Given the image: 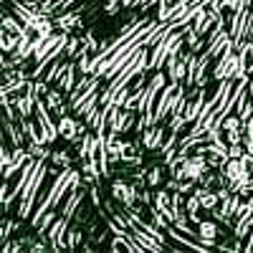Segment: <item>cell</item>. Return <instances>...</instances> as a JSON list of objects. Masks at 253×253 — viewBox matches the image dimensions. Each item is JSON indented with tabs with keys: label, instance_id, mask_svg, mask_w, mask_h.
Instances as JSON below:
<instances>
[{
	"label": "cell",
	"instance_id": "6da1fadb",
	"mask_svg": "<svg viewBox=\"0 0 253 253\" xmlns=\"http://www.w3.org/2000/svg\"><path fill=\"white\" fill-rule=\"evenodd\" d=\"M46 177H48V165H46V160H38L36 172L31 175V180L26 182L23 193H20V198H18V213H15V215H18L20 220H31L33 210H36V203H38L41 185L46 182Z\"/></svg>",
	"mask_w": 253,
	"mask_h": 253
},
{
	"label": "cell",
	"instance_id": "7a4b0ae2",
	"mask_svg": "<svg viewBox=\"0 0 253 253\" xmlns=\"http://www.w3.org/2000/svg\"><path fill=\"white\" fill-rule=\"evenodd\" d=\"M167 236H170L175 243H180V246H185V248H193V251H203V253H208V251H213V246H208L203 238H200V233L195 228H185V225H170L167 228Z\"/></svg>",
	"mask_w": 253,
	"mask_h": 253
},
{
	"label": "cell",
	"instance_id": "3957f363",
	"mask_svg": "<svg viewBox=\"0 0 253 253\" xmlns=\"http://www.w3.org/2000/svg\"><path fill=\"white\" fill-rule=\"evenodd\" d=\"M139 137H142V147H144V150L160 152L162 144H165V139H167V129H165L162 124H155V126H147Z\"/></svg>",
	"mask_w": 253,
	"mask_h": 253
},
{
	"label": "cell",
	"instance_id": "277c9868",
	"mask_svg": "<svg viewBox=\"0 0 253 253\" xmlns=\"http://www.w3.org/2000/svg\"><path fill=\"white\" fill-rule=\"evenodd\" d=\"M69 218L58 215V220L51 225V230L46 233V241L51 246V251H66V246H63V236H66V228H69Z\"/></svg>",
	"mask_w": 253,
	"mask_h": 253
},
{
	"label": "cell",
	"instance_id": "5b68a950",
	"mask_svg": "<svg viewBox=\"0 0 253 253\" xmlns=\"http://www.w3.org/2000/svg\"><path fill=\"white\" fill-rule=\"evenodd\" d=\"M56 122H58V137H61V139H66V142H71V144H76V142L81 139V134H79V119H76V117L66 114V117H61V119H56Z\"/></svg>",
	"mask_w": 253,
	"mask_h": 253
},
{
	"label": "cell",
	"instance_id": "8992f818",
	"mask_svg": "<svg viewBox=\"0 0 253 253\" xmlns=\"http://www.w3.org/2000/svg\"><path fill=\"white\" fill-rule=\"evenodd\" d=\"M56 26L66 33H74V31H81L84 28V20H81V13L76 10H63V13H56Z\"/></svg>",
	"mask_w": 253,
	"mask_h": 253
},
{
	"label": "cell",
	"instance_id": "52a82bcc",
	"mask_svg": "<svg viewBox=\"0 0 253 253\" xmlns=\"http://www.w3.org/2000/svg\"><path fill=\"white\" fill-rule=\"evenodd\" d=\"M101 91V89H99ZM99 91H91L89 96H84V101L79 104V107H76V112H74V117H86L89 112H94L96 107H101V104H99Z\"/></svg>",
	"mask_w": 253,
	"mask_h": 253
},
{
	"label": "cell",
	"instance_id": "ba28073f",
	"mask_svg": "<svg viewBox=\"0 0 253 253\" xmlns=\"http://www.w3.org/2000/svg\"><path fill=\"white\" fill-rule=\"evenodd\" d=\"M155 210H172V190H167V187H157L155 190Z\"/></svg>",
	"mask_w": 253,
	"mask_h": 253
},
{
	"label": "cell",
	"instance_id": "9c48e42d",
	"mask_svg": "<svg viewBox=\"0 0 253 253\" xmlns=\"http://www.w3.org/2000/svg\"><path fill=\"white\" fill-rule=\"evenodd\" d=\"M20 36H23V33L3 31V36H0V48H3V53H15V48H18V43H20Z\"/></svg>",
	"mask_w": 253,
	"mask_h": 253
},
{
	"label": "cell",
	"instance_id": "30bf717a",
	"mask_svg": "<svg viewBox=\"0 0 253 253\" xmlns=\"http://www.w3.org/2000/svg\"><path fill=\"white\" fill-rule=\"evenodd\" d=\"M66 99H69V96L56 86V89H51V91L46 94V99H43V101H46V107H48L51 112H56V109L61 107V104H66Z\"/></svg>",
	"mask_w": 253,
	"mask_h": 253
},
{
	"label": "cell",
	"instance_id": "8fae6325",
	"mask_svg": "<svg viewBox=\"0 0 253 253\" xmlns=\"http://www.w3.org/2000/svg\"><path fill=\"white\" fill-rule=\"evenodd\" d=\"M48 160H51V165H56V167H58V170H66V167H74V165H71V155H69L66 150H58V152H53Z\"/></svg>",
	"mask_w": 253,
	"mask_h": 253
},
{
	"label": "cell",
	"instance_id": "7c38bea8",
	"mask_svg": "<svg viewBox=\"0 0 253 253\" xmlns=\"http://www.w3.org/2000/svg\"><path fill=\"white\" fill-rule=\"evenodd\" d=\"M160 185H162V167L155 165V167H150V172H147V187L157 190Z\"/></svg>",
	"mask_w": 253,
	"mask_h": 253
},
{
	"label": "cell",
	"instance_id": "4fadbf2b",
	"mask_svg": "<svg viewBox=\"0 0 253 253\" xmlns=\"http://www.w3.org/2000/svg\"><path fill=\"white\" fill-rule=\"evenodd\" d=\"M81 46H84V41H81V38L69 36V41H66V51H63V56H66V58H76V53L81 51Z\"/></svg>",
	"mask_w": 253,
	"mask_h": 253
},
{
	"label": "cell",
	"instance_id": "5bb4252c",
	"mask_svg": "<svg viewBox=\"0 0 253 253\" xmlns=\"http://www.w3.org/2000/svg\"><path fill=\"white\" fill-rule=\"evenodd\" d=\"M122 8H124V5L119 3V0H109V3L104 5V13H107V15H112V18H114V15H117V13L122 10Z\"/></svg>",
	"mask_w": 253,
	"mask_h": 253
}]
</instances>
